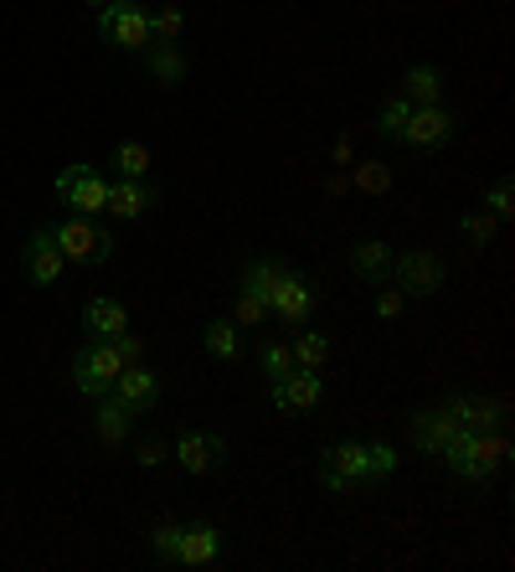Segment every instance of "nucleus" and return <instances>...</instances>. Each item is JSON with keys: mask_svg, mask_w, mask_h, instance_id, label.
Listing matches in <instances>:
<instances>
[{"mask_svg": "<svg viewBox=\"0 0 515 572\" xmlns=\"http://www.w3.org/2000/svg\"><path fill=\"white\" fill-rule=\"evenodd\" d=\"M83 325H89L93 341H114L119 331H130V310L119 300H109V294H99V300H89V310H83Z\"/></svg>", "mask_w": 515, "mask_h": 572, "instance_id": "18", "label": "nucleus"}, {"mask_svg": "<svg viewBox=\"0 0 515 572\" xmlns=\"http://www.w3.org/2000/svg\"><path fill=\"white\" fill-rule=\"evenodd\" d=\"M402 98H408L412 108L443 104V73L439 67H412V73L402 77Z\"/></svg>", "mask_w": 515, "mask_h": 572, "instance_id": "20", "label": "nucleus"}, {"mask_svg": "<svg viewBox=\"0 0 515 572\" xmlns=\"http://www.w3.org/2000/svg\"><path fill=\"white\" fill-rule=\"evenodd\" d=\"M367 449H371V480H387L398 469V449L392 444H367Z\"/></svg>", "mask_w": 515, "mask_h": 572, "instance_id": "33", "label": "nucleus"}, {"mask_svg": "<svg viewBox=\"0 0 515 572\" xmlns=\"http://www.w3.org/2000/svg\"><path fill=\"white\" fill-rule=\"evenodd\" d=\"M58 201L78 217H99L109 207V176L99 166H68L58 176Z\"/></svg>", "mask_w": 515, "mask_h": 572, "instance_id": "4", "label": "nucleus"}, {"mask_svg": "<svg viewBox=\"0 0 515 572\" xmlns=\"http://www.w3.org/2000/svg\"><path fill=\"white\" fill-rule=\"evenodd\" d=\"M150 166H155V155H150L140 139H124V145H114V176H124V181H145Z\"/></svg>", "mask_w": 515, "mask_h": 572, "instance_id": "25", "label": "nucleus"}, {"mask_svg": "<svg viewBox=\"0 0 515 572\" xmlns=\"http://www.w3.org/2000/svg\"><path fill=\"white\" fill-rule=\"evenodd\" d=\"M93 428H99V438L103 444H124V438H130V428H134V413L124 403H119V397H109V392H103V397H93Z\"/></svg>", "mask_w": 515, "mask_h": 572, "instance_id": "19", "label": "nucleus"}, {"mask_svg": "<svg viewBox=\"0 0 515 572\" xmlns=\"http://www.w3.org/2000/svg\"><path fill=\"white\" fill-rule=\"evenodd\" d=\"M351 269L361 273V279H387L392 273V248H387L382 238H367L351 248Z\"/></svg>", "mask_w": 515, "mask_h": 572, "instance_id": "21", "label": "nucleus"}, {"mask_svg": "<svg viewBox=\"0 0 515 572\" xmlns=\"http://www.w3.org/2000/svg\"><path fill=\"white\" fill-rule=\"evenodd\" d=\"M233 320H237V325H264V320H274V315H268V304L258 300V294H248V289L237 284V300H233Z\"/></svg>", "mask_w": 515, "mask_h": 572, "instance_id": "30", "label": "nucleus"}, {"mask_svg": "<svg viewBox=\"0 0 515 572\" xmlns=\"http://www.w3.org/2000/svg\"><path fill=\"white\" fill-rule=\"evenodd\" d=\"M134 459H140V469H161L165 459H171V444H165V438H150V444H140Z\"/></svg>", "mask_w": 515, "mask_h": 572, "instance_id": "34", "label": "nucleus"}, {"mask_svg": "<svg viewBox=\"0 0 515 572\" xmlns=\"http://www.w3.org/2000/svg\"><path fill=\"white\" fill-rule=\"evenodd\" d=\"M114 346H119V362H124V366H134L140 356H145V341H140V335H130V331H119Z\"/></svg>", "mask_w": 515, "mask_h": 572, "instance_id": "37", "label": "nucleus"}, {"mask_svg": "<svg viewBox=\"0 0 515 572\" xmlns=\"http://www.w3.org/2000/svg\"><path fill=\"white\" fill-rule=\"evenodd\" d=\"M268 315H279L284 325H309V315H315V289H309V279L299 269H284L279 284H274V294H268Z\"/></svg>", "mask_w": 515, "mask_h": 572, "instance_id": "7", "label": "nucleus"}, {"mask_svg": "<svg viewBox=\"0 0 515 572\" xmlns=\"http://www.w3.org/2000/svg\"><path fill=\"white\" fill-rule=\"evenodd\" d=\"M52 242L62 248L68 263H83V269H99V263H109V253H114V238H109L93 217H78V211H68V217L52 227Z\"/></svg>", "mask_w": 515, "mask_h": 572, "instance_id": "2", "label": "nucleus"}, {"mask_svg": "<svg viewBox=\"0 0 515 572\" xmlns=\"http://www.w3.org/2000/svg\"><path fill=\"white\" fill-rule=\"evenodd\" d=\"M99 37L119 52H145L150 46V11L145 0H109L99 11Z\"/></svg>", "mask_w": 515, "mask_h": 572, "instance_id": "3", "label": "nucleus"}, {"mask_svg": "<svg viewBox=\"0 0 515 572\" xmlns=\"http://www.w3.org/2000/svg\"><path fill=\"white\" fill-rule=\"evenodd\" d=\"M155 201H161V191L150 186V176L145 181H124V176H114V181H109V207L103 211H114L119 222H140Z\"/></svg>", "mask_w": 515, "mask_h": 572, "instance_id": "15", "label": "nucleus"}, {"mask_svg": "<svg viewBox=\"0 0 515 572\" xmlns=\"http://www.w3.org/2000/svg\"><path fill=\"white\" fill-rule=\"evenodd\" d=\"M258 362H264V377L268 382H279V377H289V372H295V351L284 346V341H264Z\"/></svg>", "mask_w": 515, "mask_h": 572, "instance_id": "28", "label": "nucleus"}, {"mask_svg": "<svg viewBox=\"0 0 515 572\" xmlns=\"http://www.w3.org/2000/svg\"><path fill=\"white\" fill-rule=\"evenodd\" d=\"M459 232H464V242H470V248H490V242H495V232H501V217H495V211H470V217L459 222Z\"/></svg>", "mask_w": 515, "mask_h": 572, "instance_id": "27", "label": "nucleus"}, {"mask_svg": "<svg viewBox=\"0 0 515 572\" xmlns=\"http://www.w3.org/2000/svg\"><path fill=\"white\" fill-rule=\"evenodd\" d=\"M485 211H495L501 222H505V217H511V211H515V181H511V176H501V181L490 186V196H485Z\"/></svg>", "mask_w": 515, "mask_h": 572, "instance_id": "31", "label": "nucleus"}, {"mask_svg": "<svg viewBox=\"0 0 515 572\" xmlns=\"http://www.w3.org/2000/svg\"><path fill=\"white\" fill-rule=\"evenodd\" d=\"M62 269H68V258H62V248L52 242V227L47 232H31V242H27V253H21V273H27L31 284H58L62 279Z\"/></svg>", "mask_w": 515, "mask_h": 572, "instance_id": "10", "label": "nucleus"}, {"mask_svg": "<svg viewBox=\"0 0 515 572\" xmlns=\"http://www.w3.org/2000/svg\"><path fill=\"white\" fill-rule=\"evenodd\" d=\"M371 480V449L367 444H336L320 459V485L325 490H351V485Z\"/></svg>", "mask_w": 515, "mask_h": 572, "instance_id": "8", "label": "nucleus"}, {"mask_svg": "<svg viewBox=\"0 0 515 572\" xmlns=\"http://www.w3.org/2000/svg\"><path fill=\"white\" fill-rule=\"evenodd\" d=\"M181 531H186V527H155V531H150V547H155V558H161V562H176Z\"/></svg>", "mask_w": 515, "mask_h": 572, "instance_id": "32", "label": "nucleus"}, {"mask_svg": "<svg viewBox=\"0 0 515 572\" xmlns=\"http://www.w3.org/2000/svg\"><path fill=\"white\" fill-rule=\"evenodd\" d=\"M202 341H206V351L217 356V362H237L243 356V335H237V320H212L202 331Z\"/></svg>", "mask_w": 515, "mask_h": 572, "instance_id": "24", "label": "nucleus"}, {"mask_svg": "<svg viewBox=\"0 0 515 572\" xmlns=\"http://www.w3.org/2000/svg\"><path fill=\"white\" fill-rule=\"evenodd\" d=\"M443 465L454 469L459 480H474V485H485L490 475H495V469L505 465V459H511V438L501 434V428H495V434H470V428H464V434L454 438V444H449V449L439 454Z\"/></svg>", "mask_w": 515, "mask_h": 572, "instance_id": "1", "label": "nucleus"}, {"mask_svg": "<svg viewBox=\"0 0 515 572\" xmlns=\"http://www.w3.org/2000/svg\"><path fill=\"white\" fill-rule=\"evenodd\" d=\"M449 413L459 418V428H470V434H495V428H505V407L495 403V397H454V403H443Z\"/></svg>", "mask_w": 515, "mask_h": 572, "instance_id": "16", "label": "nucleus"}, {"mask_svg": "<svg viewBox=\"0 0 515 572\" xmlns=\"http://www.w3.org/2000/svg\"><path fill=\"white\" fill-rule=\"evenodd\" d=\"M119 372H124V362H119L114 341H89L73 362V387L83 392V397H103V392L114 387Z\"/></svg>", "mask_w": 515, "mask_h": 572, "instance_id": "5", "label": "nucleus"}, {"mask_svg": "<svg viewBox=\"0 0 515 572\" xmlns=\"http://www.w3.org/2000/svg\"><path fill=\"white\" fill-rule=\"evenodd\" d=\"M222 449H227V444H222L217 434H196V428H186V434L171 444V459H176L186 475H212V469L222 465Z\"/></svg>", "mask_w": 515, "mask_h": 572, "instance_id": "11", "label": "nucleus"}, {"mask_svg": "<svg viewBox=\"0 0 515 572\" xmlns=\"http://www.w3.org/2000/svg\"><path fill=\"white\" fill-rule=\"evenodd\" d=\"M387 181H392V176H387V166H377V160L356 170V186H361V191H387Z\"/></svg>", "mask_w": 515, "mask_h": 572, "instance_id": "35", "label": "nucleus"}, {"mask_svg": "<svg viewBox=\"0 0 515 572\" xmlns=\"http://www.w3.org/2000/svg\"><path fill=\"white\" fill-rule=\"evenodd\" d=\"M89 6H99V11H103V6H109V0H89Z\"/></svg>", "mask_w": 515, "mask_h": 572, "instance_id": "38", "label": "nucleus"}, {"mask_svg": "<svg viewBox=\"0 0 515 572\" xmlns=\"http://www.w3.org/2000/svg\"><path fill=\"white\" fill-rule=\"evenodd\" d=\"M109 392H114V397L130 407V413H150V407H155V397H161V377H155L145 362H134V366H124V372H119Z\"/></svg>", "mask_w": 515, "mask_h": 572, "instance_id": "14", "label": "nucleus"}, {"mask_svg": "<svg viewBox=\"0 0 515 572\" xmlns=\"http://www.w3.org/2000/svg\"><path fill=\"white\" fill-rule=\"evenodd\" d=\"M268 392H274V407L279 413H309V407H320L325 387H320V372H289V377L268 382Z\"/></svg>", "mask_w": 515, "mask_h": 572, "instance_id": "12", "label": "nucleus"}, {"mask_svg": "<svg viewBox=\"0 0 515 572\" xmlns=\"http://www.w3.org/2000/svg\"><path fill=\"white\" fill-rule=\"evenodd\" d=\"M145 67L155 83H181L186 77V58H181L176 42H161V46H145Z\"/></svg>", "mask_w": 515, "mask_h": 572, "instance_id": "23", "label": "nucleus"}, {"mask_svg": "<svg viewBox=\"0 0 515 572\" xmlns=\"http://www.w3.org/2000/svg\"><path fill=\"white\" fill-rule=\"evenodd\" d=\"M392 279H398L402 294H418V300H428V294H439V289H443L449 269H443L439 253H428V248H408L402 258H392Z\"/></svg>", "mask_w": 515, "mask_h": 572, "instance_id": "6", "label": "nucleus"}, {"mask_svg": "<svg viewBox=\"0 0 515 572\" xmlns=\"http://www.w3.org/2000/svg\"><path fill=\"white\" fill-rule=\"evenodd\" d=\"M295 366L299 372H320L325 366V356H330V335L325 331H315V325H299V335H295Z\"/></svg>", "mask_w": 515, "mask_h": 572, "instance_id": "22", "label": "nucleus"}, {"mask_svg": "<svg viewBox=\"0 0 515 572\" xmlns=\"http://www.w3.org/2000/svg\"><path fill=\"white\" fill-rule=\"evenodd\" d=\"M454 114L443 104H423V108H412V119L408 129H402V145H412V150H439V145H449L454 139Z\"/></svg>", "mask_w": 515, "mask_h": 572, "instance_id": "9", "label": "nucleus"}, {"mask_svg": "<svg viewBox=\"0 0 515 572\" xmlns=\"http://www.w3.org/2000/svg\"><path fill=\"white\" fill-rule=\"evenodd\" d=\"M402 304H408V294H402V289H382V294H377V320H398Z\"/></svg>", "mask_w": 515, "mask_h": 572, "instance_id": "36", "label": "nucleus"}, {"mask_svg": "<svg viewBox=\"0 0 515 572\" xmlns=\"http://www.w3.org/2000/svg\"><path fill=\"white\" fill-rule=\"evenodd\" d=\"M181 31H186V11H181V6H161V11H150V37L176 42Z\"/></svg>", "mask_w": 515, "mask_h": 572, "instance_id": "29", "label": "nucleus"}, {"mask_svg": "<svg viewBox=\"0 0 515 572\" xmlns=\"http://www.w3.org/2000/svg\"><path fill=\"white\" fill-rule=\"evenodd\" d=\"M459 434H464V428H459V418L449 407H423V413H412V438H418L423 454H443Z\"/></svg>", "mask_w": 515, "mask_h": 572, "instance_id": "13", "label": "nucleus"}, {"mask_svg": "<svg viewBox=\"0 0 515 572\" xmlns=\"http://www.w3.org/2000/svg\"><path fill=\"white\" fill-rule=\"evenodd\" d=\"M408 119H412V104L402 98V93H392V98L382 104V114H377V135H382V139H402Z\"/></svg>", "mask_w": 515, "mask_h": 572, "instance_id": "26", "label": "nucleus"}, {"mask_svg": "<svg viewBox=\"0 0 515 572\" xmlns=\"http://www.w3.org/2000/svg\"><path fill=\"white\" fill-rule=\"evenodd\" d=\"M222 552V531L217 527H186L181 531V552H176V568H206V562H217Z\"/></svg>", "mask_w": 515, "mask_h": 572, "instance_id": "17", "label": "nucleus"}]
</instances>
